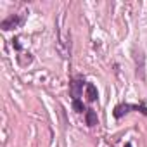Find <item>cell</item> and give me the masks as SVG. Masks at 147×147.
<instances>
[{"instance_id": "obj_5", "label": "cell", "mask_w": 147, "mask_h": 147, "mask_svg": "<svg viewBox=\"0 0 147 147\" xmlns=\"http://www.w3.org/2000/svg\"><path fill=\"white\" fill-rule=\"evenodd\" d=\"M85 97H87L88 102H95L99 99V92H97V87L94 83H87V87H85Z\"/></svg>"}, {"instance_id": "obj_4", "label": "cell", "mask_w": 147, "mask_h": 147, "mask_svg": "<svg viewBox=\"0 0 147 147\" xmlns=\"http://www.w3.org/2000/svg\"><path fill=\"white\" fill-rule=\"evenodd\" d=\"M135 67H137V76L140 80H145V55L142 50L135 52Z\"/></svg>"}, {"instance_id": "obj_7", "label": "cell", "mask_w": 147, "mask_h": 147, "mask_svg": "<svg viewBox=\"0 0 147 147\" xmlns=\"http://www.w3.org/2000/svg\"><path fill=\"white\" fill-rule=\"evenodd\" d=\"M73 111L75 113H83V111H87V107L80 99H76V100H73Z\"/></svg>"}, {"instance_id": "obj_9", "label": "cell", "mask_w": 147, "mask_h": 147, "mask_svg": "<svg viewBox=\"0 0 147 147\" xmlns=\"http://www.w3.org/2000/svg\"><path fill=\"white\" fill-rule=\"evenodd\" d=\"M125 147H133V145H131L130 142H126V144H125Z\"/></svg>"}, {"instance_id": "obj_8", "label": "cell", "mask_w": 147, "mask_h": 147, "mask_svg": "<svg viewBox=\"0 0 147 147\" xmlns=\"http://www.w3.org/2000/svg\"><path fill=\"white\" fill-rule=\"evenodd\" d=\"M12 47H14L18 52H21V50H23V45L19 43V36H14V38H12Z\"/></svg>"}, {"instance_id": "obj_6", "label": "cell", "mask_w": 147, "mask_h": 147, "mask_svg": "<svg viewBox=\"0 0 147 147\" xmlns=\"http://www.w3.org/2000/svg\"><path fill=\"white\" fill-rule=\"evenodd\" d=\"M85 121H87V126L94 128L95 125H99V118H97V113L94 109H87L85 111Z\"/></svg>"}, {"instance_id": "obj_1", "label": "cell", "mask_w": 147, "mask_h": 147, "mask_svg": "<svg viewBox=\"0 0 147 147\" xmlns=\"http://www.w3.org/2000/svg\"><path fill=\"white\" fill-rule=\"evenodd\" d=\"M131 111H138V113H142L144 116H147V107H145L144 104H128V102L118 104V106L113 109V116H114L116 119H121L125 114H128V113H131Z\"/></svg>"}, {"instance_id": "obj_2", "label": "cell", "mask_w": 147, "mask_h": 147, "mask_svg": "<svg viewBox=\"0 0 147 147\" xmlns=\"http://www.w3.org/2000/svg\"><path fill=\"white\" fill-rule=\"evenodd\" d=\"M83 87H87V83H85V80L82 76H78V78H75V80L69 82V95L73 97V100H76V99L82 97Z\"/></svg>"}, {"instance_id": "obj_3", "label": "cell", "mask_w": 147, "mask_h": 147, "mask_svg": "<svg viewBox=\"0 0 147 147\" xmlns=\"http://www.w3.org/2000/svg\"><path fill=\"white\" fill-rule=\"evenodd\" d=\"M23 23H24V18H23V16H19V14H12V16L5 18L2 23H0V28H2L4 31H9V30L19 28Z\"/></svg>"}]
</instances>
